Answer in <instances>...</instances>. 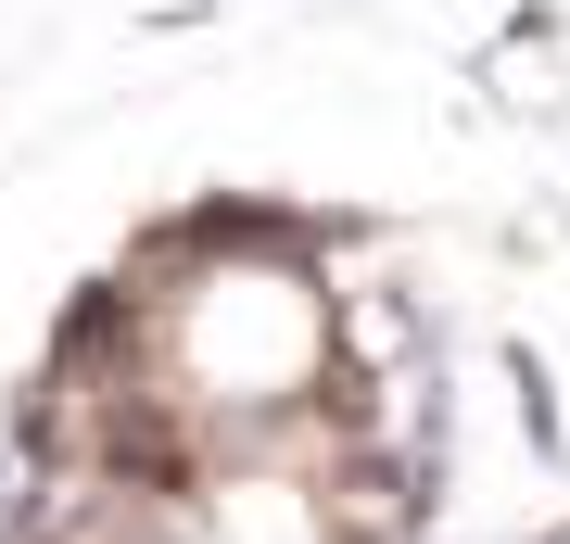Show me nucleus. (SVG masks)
Here are the masks:
<instances>
[{
	"label": "nucleus",
	"instance_id": "1",
	"mask_svg": "<svg viewBox=\"0 0 570 544\" xmlns=\"http://www.w3.org/2000/svg\"><path fill=\"white\" fill-rule=\"evenodd\" d=\"M494 380H508V418H520V456L546 468V482H570V405H558V367H546V355H532L520 329H508V343H494Z\"/></svg>",
	"mask_w": 570,
	"mask_h": 544
}]
</instances>
